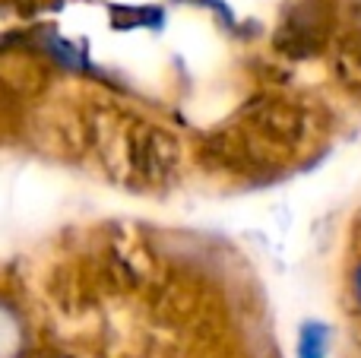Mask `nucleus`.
<instances>
[{"mask_svg":"<svg viewBox=\"0 0 361 358\" xmlns=\"http://www.w3.org/2000/svg\"><path fill=\"white\" fill-rule=\"evenodd\" d=\"M333 346V330L324 321H305L298 330V358H326Z\"/></svg>","mask_w":361,"mask_h":358,"instance_id":"obj_1","label":"nucleus"},{"mask_svg":"<svg viewBox=\"0 0 361 358\" xmlns=\"http://www.w3.org/2000/svg\"><path fill=\"white\" fill-rule=\"evenodd\" d=\"M355 295H358V304H361V266H358V273H355Z\"/></svg>","mask_w":361,"mask_h":358,"instance_id":"obj_2","label":"nucleus"}]
</instances>
